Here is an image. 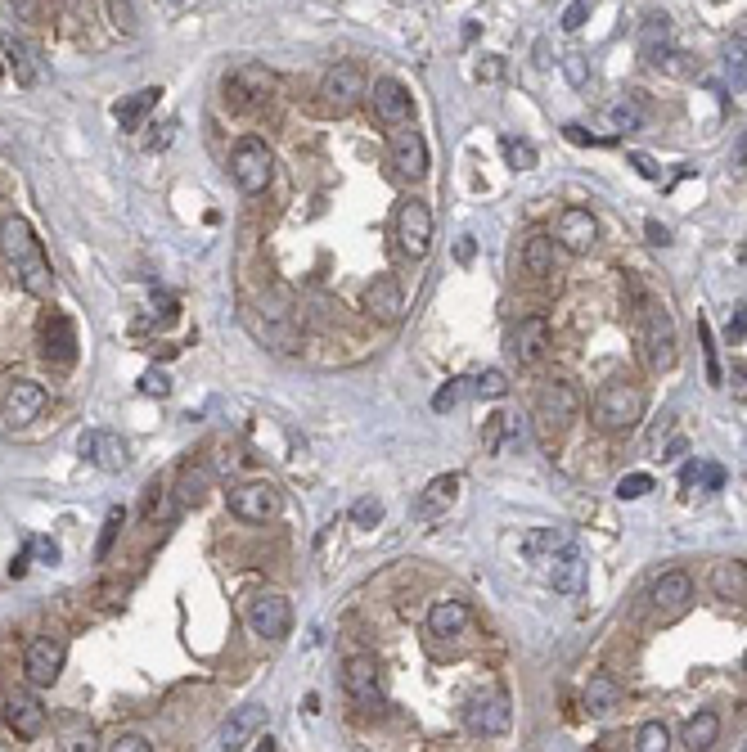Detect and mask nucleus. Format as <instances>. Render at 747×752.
I'll use <instances>...</instances> for the list:
<instances>
[{
    "instance_id": "54",
    "label": "nucleus",
    "mask_w": 747,
    "mask_h": 752,
    "mask_svg": "<svg viewBox=\"0 0 747 752\" xmlns=\"http://www.w3.org/2000/svg\"><path fill=\"white\" fill-rule=\"evenodd\" d=\"M108 14H113V23H117V28H126V32L135 28V10H131V0H108Z\"/></svg>"
},
{
    "instance_id": "61",
    "label": "nucleus",
    "mask_w": 747,
    "mask_h": 752,
    "mask_svg": "<svg viewBox=\"0 0 747 752\" xmlns=\"http://www.w3.org/2000/svg\"><path fill=\"white\" fill-rule=\"evenodd\" d=\"M455 257H459V262H468V257H473V239H459V244H455Z\"/></svg>"
},
{
    "instance_id": "59",
    "label": "nucleus",
    "mask_w": 747,
    "mask_h": 752,
    "mask_svg": "<svg viewBox=\"0 0 747 752\" xmlns=\"http://www.w3.org/2000/svg\"><path fill=\"white\" fill-rule=\"evenodd\" d=\"M27 563H32V550L14 554V563H9V577H23V572H27Z\"/></svg>"
},
{
    "instance_id": "25",
    "label": "nucleus",
    "mask_w": 747,
    "mask_h": 752,
    "mask_svg": "<svg viewBox=\"0 0 747 752\" xmlns=\"http://www.w3.org/2000/svg\"><path fill=\"white\" fill-rule=\"evenodd\" d=\"M5 725L18 734V739H36L45 730V707L36 703L32 694H9L5 703Z\"/></svg>"
},
{
    "instance_id": "23",
    "label": "nucleus",
    "mask_w": 747,
    "mask_h": 752,
    "mask_svg": "<svg viewBox=\"0 0 747 752\" xmlns=\"http://www.w3.org/2000/svg\"><path fill=\"white\" fill-rule=\"evenodd\" d=\"M549 347V320L545 316H522L518 325H513V334H509V352L518 356L522 365H531V361H540V352Z\"/></svg>"
},
{
    "instance_id": "52",
    "label": "nucleus",
    "mask_w": 747,
    "mask_h": 752,
    "mask_svg": "<svg viewBox=\"0 0 747 752\" xmlns=\"http://www.w3.org/2000/svg\"><path fill=\"white\" fill-rule=\"evenodd\" d=\"M108 748H113V752H149L153 743L144 739V734H117V739L108 743Z\"/></svg>"
},
{
    "instance_id": "9",
    "label": "nucleus",
    "mask_w": 747,
    "mask_h": 752,
    "mask_svg": "<svg viewBox=\"0 0 747 752\" xmlns=\"http://www.w3.org/2000/svg\"><path fill=\"white\" fill-rule=\"evenodd\" d=\"M387 158H392L396 176H405V181H423L428 176V145H423V136L414 127H396L392 140H387Z\"/></svg>"
},
{
    "instance_id": "32",
    "label": "nucleus",
    "mask_w": 747,
    "mask_h": 752,
    "mask_svg": "<svg viewBox=\"0 0 747 752\" xmlns=\"http://www.w3.org/2000/svg\"><path fill=\"white\" fill-rule=\"evenodd\" d=\"M711 590H716L720 599H743L747 595V563L743 559L716 563V572H711Z\"/></svg>"
},
{
    "instance_id": "7",
    "label": "nucleus",
    "mask_w": 747,
    "mask_h": 752,
    "mask_svg": "<svg viewBox=\"0 0 747 752\" xmlns=\"http://www.w3.org/2000/svg\"><path fill=\"white\" fill-rule=\"evenodd\" d=\"M284 509V496H279L275 482H243V487L230 491V514H239L243 523H270Z\"/></svg>"
},
{
    "instance_id": "10",
    "label": "nucleus",
    "mask_w": 747,
    "mask_h": 752,
    "mask_svg": "<svg viewBox=\"0 0 747 752\" xmlns=\"http://www.w3.org/2000/svg\"><path fill=\"white\" fill-rule=\"evenodd\" d=\"M342 689L356 707H378L383 703V680H378V662L369 653H356V658L342 662Z\"/></svg>"
},
{
    "instance_id": "36",
    "label": "nucleus",
    "mask_w": 747,
    "mask_h": 752,
    "mask_svg": "<svg viewBox=\"0 0 747 752\" xmlns=\"http://www.w3.org/2000/svg\"><path fill=\"white\" fill-rule=\"evenodd\" d=\"M639 122H644L639 95H621V100L608 109V127H612V131H639Z\"/></svg>"
},
{
    "instance_id": "5",
    "label": "nucleus",
    "mask_w": 747,
    "mask_h": 752,
    "mask_svg": "<svg viewBox=\"0 0 747 752\" xmlns=\"http://www.w3.org/2000/svg\"><path fill=\"white\" fill-rule=\"evenodd\" d=\"M230 172H234V181H239L243 194H266L270 176H275V158H270L266 140L243 136L230 154Z\"/></svg>"
},
{
    "instance_id": "62",
    "label": "nucleus",
    "mask_w": 747,
    "mask_h": 752,
    "mask_svg": "<svg viewBox=\"0 0 747 752\" xmlns=\"http://www.w3.org/2000/svg\"><path fill=\"white\" fill-rule=\"evenodd\" d=\"M743 32H747V19H743Z\"/></svg>"
},
{
    "instance_id": "60",
    "label": "nucleus",
    "mask_w": 747,
    "mask_h": 752,
    "mask_svg": "<svg viewBox=\"0 0 747 752\" xmlns=\"http://www.w3.org/2000/svg\"><path fill=\"white\" fill-rule=\"evenodd\" d=\"M248 748H257V752H275V739H270V734H257V739H252Z\"/></svg>"
},
{
    "instance_id": "40",
    "label": "nucleus",
    "mask_w": 747,
    "mask_h": 752,
    "mask_svg": "<svg viewBox=\"0 0 747 752\" xmlns=\"http://www.w3.org/2000/svg\"><path fill=\"white\" fill-rule=\"evenodd\" d=\"M468 383H473V397H482V401H495V397H504V392H509L504 370H482L477 379H468Z\"/></svg>"
},
{
    "instance_id": "48",
    "label": "nucleus",
    "mask_w": 747,
    "mask_h": 752,
    "mask_svg": "<svg viewBox=\"0 0 747 752\" xmlns=\"http://www.w3.org/2000/svg\"><path fill=\"white\" fill-rule=\"evenodd\" d=\"M693 482H702V491H720L725 487V469H720V464H702L698 460V478Z\"/></svg>"
},
{
    "instance_id": "42",
    "label": "nucleus",
    "mask_w": 747,
    "mask_h": 752,
    "mask_svg": "<svg viewBox=\"0 0 747 752\" xmlns=\"http://www.w3.org/2000/svg\"><path fill=\"white\" fill-rule=\"evenodd\" d=\"M509 419H513V415H491V419H486V433H482V451H486V455H500V437L513 433Z\"/></svg>"
},
{
    "instance_id": "24",
    "label": "nucleus",
    "mask_w": 747,
    "mask_h": 752,
    "mask_svg": "<svg viewBox=\"0 0 747 752\" xmlns=\"http://www.w3.org/2000/svg\"><path fill=\"white\" fill-rule=\"evenodd\" d=\"M360 302H365V311L374 320L392 325V320L401 316V284H396L392 275H374V280L365 284V293H360Z\"/></svg>"
},
{
    "instance_id": "46",
    "label": "nucleus",
    "mask_w": 747,
    "mask_h": 752,
    "mask_svg": "<svg viewBox=\"0 0 747 752\" xmlns=\"http://www.w3.org/2000/svg\"><path fill=\"white\" fill-rule=\"evenodd\" d=\"M140 392H144V397H167V392H171V379H167L162 370H144V374H140Z\"/></svg>"
},
{
    "instance_id": "26",
    "label": "nucleus",
    "mask_w": 747,
    "mask_h": 752,
    "mask_svg": "<svg viewBox=\"0 0 747 752\" xmlns=\"http://www.w3.org/2000/svg\"><path fill=\"white\" fill-rule=\"evenodd\" d=\"M468 622H473V613H468L464 599H437V604L428 608V631L441 635V640H455V635H464Z\"/></svg>"
},
{
    "instance_id": "63",
    "label": "nucleus",
    "mask_w": 747,
    "mask_h": 752,
    "mask_svg": "<svg viewBox=\"0 0 747 752\" xmlns=\"http://www.w3.org/2000/svg\"><path fill=\"white\" fill-rule=\"evenodd\" d=\"M0 73H5V68H0Z\"/></svg>"
},
{
    "instance_id": "47",
    "label": "nucleus",
    "mask_w": 747,
    "mask_h": 752,
    "mask_svg": "<svg viewBox=\"0 0 747 752\" xmlns=\"http://www.w3.org/2000/svg\"><path fill=\"white\" fill-rule=\"evenodd\" d=\"M464 383H468V379H455V383H446V388H441V392H432V410H437V415H446V410L459 401V392H464Z\"/></svg>"
},
{
    "instance_id": "53",
    "label": "nucleus",
    "mask_w": 747,
    "mask_h": 752,
    "mask_svg": "<svg viewBox=\"0 0 747 752\" xmlns=\"http://www.w3.org/2000/svg\"><path fill=\"white\" fill-rule=\"evenodd\" d=\"M198 496H203V473H185V482H180V505H198Z\"/></svg>"
},
{
    "instance_id": "30",
    "label": "nucleus",
    "mask_w": 747,
    "mask_h": 752,
    "mask_svg": "<svg viewBox=\"0 0 747 752\" xmlns=\"http://www.w3.org/2000/svg\"><path fill=\"white\" fill-rule=\"evenodd\" d=\"M621 707V685L608 676V671H599V676H590V685H585V712L590 716H612Z\"/></svg>"
},
{
    "instance_id": "29",
    "label": "nucleus",
    "mask_w": 747,
    "mask_h": 752,
    "mask_svg": "<svg viewBox=\"0 0 747 752\" xmlns=\"http://www.w3.org/2000/svg\"><path fill=\"white\" fill-rule=\"evenodd\" d=\"M567 545H572V532H567V527H531V532L522 536V554H527L531 563L554 559V554L567 550Z\"/></svg>"
},
{
    "instance_id": "2",
    "label": "nucleus",
    "mask_w": 747,
    "mask_h": 752,
    "mask_svg": "<svg viewBox=\"0 0 747 752\" xmlns=\"http://www.w3.org/2000/svg\"><path fill=\"white\" fill-rule=\"evenodd\" d=\"M639 419H644V392L621 379L603 383L599 397H594V424H599L603 433H630Z\"/></svg>"
},
{
    "instance_id": "56",
    "label": "nucleus",
    "mask_w": 747,
    "mask_h": 752,
    "mask_svg": "<svg viewBox=\"0 0 747 752\" xmlns=\"http://www.w3.org/2000/svg\"><path fill=\"white\" fill-rule=\"evenodd\" d=\"M630 163H635L639 176H648V181H657V176H662V172L653 167V158H648V154H630Z\"/></svg>"
},
{
    "instance_id": "37",
    "label": "nucleus",
    "mask_w": 747,
    "mask_h": 752,
    "mask_svg": "<svg viewBox=\"0 0 747 752\" xmlns=\"http://www.w3.org/2000/svg\"><path fill=\"white\" fill-rule=\"evenodd\" d=\"M5 59H9V68H14V77H18V86H32L36 82V64H32V50L23 46L18 37H5Z\"/></svg>"
},
{
    "instance_id": "16",
    "label": "nucleus",
    "mask_w": 747,
    "mask_h": 752,
    "mask_svg": "<svg viewBox=\"0 0 747 752\" xmlns=\"http://www.w3.org/2000/svg\"><path fill=\"white\" fill-rule=\"evenodd\" d=\"M594 239H599V221L590 208H563L558 212V244L567 253H590Z\"/></svg>"
},
{
    "instance_id": "39",
    "label": "nucleus",
    "mask_w": 747,
    "mask_h": 752,
    "mask_svg": "<svg viewBox=\"0 0 747 752\" xmlns=\"http://www.w3.org/2000/svg\"><path fill=\"white\" fill-rule=\"evenodd\" d=\"M635 748L639 752H666V748H671V734H666L662 721H644L635 730Z\"/></svg>"
},
{
    "instance_id": "3",
    "label": "nucleus",
    "mask_w": 747,
    "mask_h": 752,
    "mask_svg": "<svg viewBox=\"0 0 747 752\" xmlns=\"http://www.w3.org/2000/svg\"><path fill=\"white\" fill-rule=\"evenodd\" d=\"M360 95H369L365 91V68L342 59V64H333L320 82V109L329 113V118H347V113L360 104Z\"/></svg>"
},
{
    "instance_id": "20",
    "label": "nucleus",
    "mask_w": 747,
    "mask_h": 752,
    "mask_svg": "<svg viewBox=\"0 0 747 752\" xmlns=\"http://www.w3.org/2000/svg\"><path fill=\"white\" fill-rule=\"evenodd\" d=\"M369 100H374V113L387 122V127H401V122H410L414 100H410V91H405L396 77H378L374 91H369Z\"/></svg>"
},
{
    "instance_id": "28",
    "label": "nucleus",
    "mask_w": 747,
    "mask_h": 752,
    "mask_svg": "<svg viewBox=\"0 0 747 752\" xmlns=\"http://www.w3.org/2000/svg\"><path fill=\"white\" fill-rule=\"evenodd\" d=\"M459 487H464V478H459V473H441V478H432L428 487H423V496H419V514L423 518H441L450 505H455Z\"/></svg>"
},
{
    "instance_id": "13",
    "label": "nucleus",
    "mask_w": 747,
    "mask_h": 752,
    "mask_svg": "<svg viewBox=\"0 0 747 752\" xmlns=\"http://www.w3.org/2000/svg\"><path fill=\"white\" fill-rule=\"evenodd\" d=\"M41 410H45V388L32 379H14L5 388V397H0V419L9 428H27L32 419H41Z\"/></svg>"
},
{
    "instance_id": "1",
    "label": "nucleus",
    "mask_w": 747,
    "mask_h": 752,
    "mask_svg": "<svg viewBox=\"0 0 747 752\" xmlns=\"http://www.w3.org/2000/svg\"><path fill=\"white\" fill-rule=\"evenodd\" d=\"M0 253H5V262L14 266V280L23 284L27 293L45 298V293L54 289V271H50V262H45V248L23 217L0 221Z\"/></svg>"
},
{
    "instance_id": "11",
    "label": "nucleus",
    "mask_w": 747,
    "mask_h": 752,
    "mask_svg": "<svg viewBox=\"0 0 747 752\" xmlns=\"http://www.w3.org/2000/svg\"><path fill=\"white\" fill-rule=\"evenodd\" d=\"M396 244H401L405 257H423L432 244V212L423 208L419 199H405L396 208Z\"/></svg>"
},
{
    "instance_id": "14",
    "label": "nucleus",
    "mask_w": 747,
    "mask_h": 752,
    "mask_svg": "<svg viewBox=\"0 0 747 752\" xmlns=\"http://www.w3.org/2000/svg\"><path fill=\"white\" fill-rule=\"evenodd\" d=\"M63 658H68V649H63L59 635H36L32 644H27L23 653V671L32 685H54L63 671Z\"/></svg>"
},
{
    "instance_id": "6",
    "label": "nucleus",
    "mask_w": 747,
    "mask_h": 752,
    "mask_svg": "<svg viewBox=\"0 0 747 752\" xmlns=\"http://www.w3.org/2000/svg\"><path fill=\"white\" fill-rule=\"evenodd\" d=\"M639 338H644V361L648 370H671L675 365V325L666 316V307H648L644 325H639Z\"/></svg>"
},
{
    "instance_id": "22",
    "label": "nucleus",
    "mask_w": 747,
    "mask_h": 752,
    "mask_svg": "<svg viewBox=\"0 0 747 752\" xmlns=\"http://www.w3.org/2000/svg\"><path fill=\"white\" fill-rule=\"evenodd\" d=\"M653 608H657V617H675V613H684L689 608V599H693V581H689V572H662V577L653 581Z\"/></svg>"
},
{
    "instance_id": "15",
    "label": "nucleus",
    "mask_w": 747,
    "mask_h": 752,
    "mask_svg": "<svg viewBox=\"0 0 747 752\" xmlns=\"http://www.w3.org/2000/svg\"><path fill=\"white\" fill-rule=\"evenodd\" d=\"M576 410H581V397H576L572 383H545L536 397V419L545 428H554V433H563L567 424L576 419Z\"/></svg>"
},
{
    "instance_id": "51",
    "label": "nucleus",
    "mask_w": 747,
    "mask_h": 752,
    "mask_svg": "<svg viewBox=\"0 0 747 752\" xmlns=\"http://www.w3.org/2000/svg\"><path fill=\"white\" fill-rule=\"evenodd\" d=\"M698 338H702V347H707V379H711V383H720V365H716V347H711V329H707V320H698Z\"/></svg>"
},
{
    "instance_id": "17",
    "label": "nucleus",
    "mask_w": 747,
    "mask_h": 752,
    "mask_svg": "<svg viewBox=\"0 0 747 752\" xmlns=\"http://www.w3.org/2000/svg\"><path fill=\"white\" fill-rule=\"evenodd\" d=\"M41 356L45 361H59V365L77 361V329H72V320L59 316V311H50L41 325Z\"/></svg>"
},
{
    "instance_id": "55",
    "label": "nucleus",
    "mask_w": 747,
    "mask_h": 752,
    "mask_svg": "<svg viewBox=\"0 0 747 752\" xmlns=\"http://www.w3.org/2000/svg\"><path fill=\"white\" fill-rule=\"evenodd\" d=\"M725 334H729V343H738V338L747 334V302H738V307L729 311V329H725Z\"/></svg>"
},
{
    "instance_id": "43",
    "label": "nucleus",
    "mask_w": 747,
    "mask_h": 752,
    "mask_svg": "<svg viewBox=\"0 0 747 752\" xmlns=\"http://www.w3.org/2000/svg\"><path fill=\"white\" fill-rule=\"evenodd\" d=\"M648 491H653L648 473H626V478L617 482V500H639V496H648Z\"/></svg>"
},
{
    "instance_id": "50",
    "label": "nucleus",
    "mask_w": 747,
    "mask_h": 752,
    "mask_svg": "<svg viewBox=\"0 0 747 752\" xmlns=\"http://www.w3.org/2000/svg\"><path fill=\"white\" fill-rule=\"evenodd\" d=\"M117 527H122V509H108V518H104V536H99V559H104V554L113 550Z\"/></svg>"
},
{
    "instance_id": "18",
    "label": "nucleus",
    "mask_w": 747,
    "mask_h": 752,
    "mask_svg": "<svg viewBox=\"0 0 747 752\" xmlns=\"http://www.w3.org/2000/svg\"><path fill=\"white\" fill-rule=\"evenodd\" d=\"M540 568H545L549 586L563 590V595H581L585 590V559H581V550H576V541L567 545V550H558L554 559H545Z\"/></svg>"
},
{
    "instance_id": "35",
    "label": "nucleus",
    "mask_w": 747,
    "mask_h": 752,
    "mask_svg": "<svg viewBox=\"0 0 747 752\" xmlns=\"http://www.w3.org/2000/svg\"><path fill=\"white\" fill-rule=\"evenodd\" d=\"M720 59H725V86L734 95H747V46H743V37L729 41Z\"/></svg>"
},
{
    "instance_id": "33",
    "label": "nucleus",
    "mask_w": 747,
    "mask_h": 752,
    "mask_svg": "<svg viewBox=\"0 0 747 752\" xmlns=\"http://www.w3.org/2000/svg\"><path fill=\"white\" fill-rule=\"evenodd\" d=\"M716 734H720V716L716 712H698V716H689V721H684L680 743L689 752H707L711 743H716Z\"/></svg>"
},
{
    "instance_id": "44",
    "label": "nucleus",
    "mask_w": 747,
    "mask_h": 752,
    "mask_svg": "<svg viewBox=\"0 0 747 752\" xmlns=\"http://www.w3.org/2000/svg\"><path fill=\"white\" fill-rule=\"evenodd\" d=\"M590 10H594V0H572V5H567L563 10V32H581L585 28V19H590Z\"/></svg>"
},
{
    "instance_id": "57",
    "label": "nucleus",
    "mask_w": 747,
    "mask_h": 752,
    "mask_svg": "<svg viewBox=\"0 0 747 752\" xmlns=\"http://www.w3.org/2000/svg\"><path fill=\"white\" fill-rule=\"evenodd\" d=\"M644 230H648V239H653V244H671V230H666L662 221H648Z\"/></svg>"
},
{
    "instance_id": "4",
    "label": "nucleus",
    "mask_w": 747,
    "mask_h": 752,
    "mask_svg": "<svg viewBox=\"0 0 747 752\" xmlns=\"http://www.w3.org/2000/svg\"><path fill=\"white\" fill-rule=\"evenodd\" d=\"M243 622L252 635L261 640H284L293 631V604H288L279 590H257V595L243 604Z\"/></svg>"
},
{
    "instance_id": "49",
    "label": "nucleus",
    "mask_w": 747,
    "mask_h": 752,
    "mask_svg": "<svg viewBox=\"0 0 747 752\" xmlns=\"http://www.w3.org/2000/svg\"><path fill=\"white\" fill-rule=\"evenodd\" d=\"M563 68H567V82H572V86H585V82H590L585 55H576V50H572V55H563Z\"/></svg>"
},
{
    "instance_id": "41",
    "label": "nucleus",
    "mask_w": 747,
    "mask_h": 752,
    "mask_svg": "<svg viewBox=\"0 0 747 752\" xmlns=\"http://www.w3.org/2000/svg\"><path fill=\"white\" fill-rule=\"evenodd\" d=\"M351 523H356V527H378V523H383V500L360 496L356 505H351Z\"/></svg>"
},
{
    "instance_id": "8",
    "label": "nucleus",
    "mask_w": 747,
    "mask_h": 752,
    "mask_svg": "<svg viewBox=\"0 0 747 752\" xmlns=\"http://www.w3.org/2000/svg\"><path fill=\"white\" fill-rule=\"evenodd\" d=\"M513 721V707H509V694H500V689H491V694H477L473 703L464 707V725L473 734H482V739H495V734H504Z\"/></svg>"
},
{
    "instance_id": "12",
    "label": "nucleus",
    "mask_w": 747,
    "mask_h": 752,
    "mask_svg": "<svg viewBox=\"0 0 747 752\" xmlns=\"http://www.w3.org/2000/svg\"><path fill=\"white\" fill-rule=\"evenodd\" d=\"M270 86H275V82H270V73L243 64V68H234V73L225 77V104L239 109V113H252V109H261V104L270 100Z\"/></svg>"
},
{
    "instance_id": "31",
    "label": "nucleus",
    "mask_w": 747,
    "mask_h": 752,
    "mask_svg": "<svg viewBox=\"0 0 747 752\" xmlns=\"http://www.w3.org/2000/svg\"><path fill=\"white\" fill-rule=\"evenodd\" d=\"M158 86H144V91H135V95H126L122 104L113 109V118H117V127L122 131H140V122L153 113V104H158Z\"/></svg>"
},
{
    "instance_id": "58",
    "label": "nucleus",
    "mask_w": 747,
    "mask_h": 752,
    "mask_svg": "<svg viewBox=\"0 0 747 752\" xmlns=\"http://www.w3.org/2000/svg\"><path fill=\"white\" fill-rule=\"evenodd\" d=\"M567 140H572V145H603V140H594L585 127H567Z\"/></svg>"
},
{
    "instance_id": "27",
    "label": "nucleus",
    "mask_w": 747,
    "mask_h": 752,
    "mask_svg": "<svg viewBox=\"0 0 747 752\" xmlns=\"http://www.w3.org/2000/svg\"><path fill=\"white\" fill-rule=\"evenodd\" d=\"M639 55L657 68H666V59L675 55L671 50V19H666V14H653V19L639 28Z\"/></svg>"
},
{
    "instance_id": "38",
    "label": "nucleus",
    "mask_w": 747,
    "mask_h": 752,
    "mask_svg": "<svg viewBox=\"0 0 747 752\" xmlns=\"http://www.w3.org/2000/svg\"><path fill=\"white\" fill-rule=\"evenodd\" d=\"M500 149H504V158H509L513 172H531V167L540 163L536 145H531V140H522V136H504V140H500Z\"/></svg>"
},
{
    "instance_id": "19",
    "label": "nucleus",
    "mask_w": 747,
    "mask_h": 752,
    "mask_svg": "<svg viewBox=\"0 0 747 752\" xmlns=\"http://www.w3.org/2000/svg\"><path fill=\"white\" fill-rule=\"evenodd\" d=\"M266 725V707L261 703H248V707H239V712L230 716V721L221 725V734H216V748H225V752H239V748H248L252 739H257V730Z\"/></svg>"
},
{
    "instance_id": "45",
    "label": "nucleus",
    "mask_w": 747,
    "mask_h": 752,
    "mask_svg": "<svg viewBox=\"0 0 747 752\" xmlns=\"http://www.w3.org/2000/svg\"><path fill=\"white\" fill-rule=\"evenodd\" d=\"M27 550H32V559H41L45 568H54V563L63 559V550L50 541V536H32V541H27Z\"/></svg>"
},
{
    "instance_id": "34",
    "label": "nucleus",
    "mask_w": 747,
    "mask_h": 752,
    "mask_svg": "<svg viewBox=\"0 0 747 752\" xmlns=\"http://www.w3.org/2000/svg\"><path fill=\"white\" fill-rule=\"evenodd\" d=\"M522 266H527L536 280L554 275V239H549V235H531L527 248H522Z\"/></svg>"
},
{
    "instance_id": "21",
    "label": "nucleus",
    "mask_w": 747,
    "mask_h": 752,
    "mask_svg": "<svg viewBox=\"0 0 747 752\" xmlns=\"http://www.w3.org/2000/svg\"><path fill=\"white\" fill-rule=\"evenodd\" d=\"M81 455L86 460H95L104 473H122L126 464H131V451H126V442L117 433H81Z\"/></svg>"
}]
</instances>
